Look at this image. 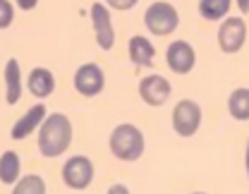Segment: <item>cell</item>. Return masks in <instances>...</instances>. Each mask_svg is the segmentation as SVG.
I'll list each match as a JSON object with an SVG mask.
<instances>
[{
    "instance_id": "6da1fadb",
    "label": "cell",
    "mask_w": 249,
    "mask_h": 194,
    "mask_svg": "<svg viewBox=\"0 0 249 194\" xmlns=\"http://www.w3.org/2000/svg\"><path fill=\"white\" fill-rule=\"evenodd\" d=\"M72 144V123L65 113H51L38 125V154L43 159H58Z\"/></svg>"
},
{
    "instance_id": "7a4b0ae2",
    "label": "cell",
    "mask_w": 249,
    "mask_h": 194,
    "mask_svg": "<svg viewBox=\"0 0 249 194\" xmlns=\"http://www.w3.org/2000/svg\"><path fill=\"white\" fill-rule=\"evenodd\" d=\"M108 146H110V154L118 161L132 163V161H139L144 156L146 139H144V132L137 127V125L123 123V125H118V127L110 132Z\"/></svg>"
},
{
    "instance_id": "3957f363",
    "label": "cell",
    "mask_w": 249,
    "mask_h": 194,
    "mask_svg": "<svg viewBox=\"0 0 249 194\" xmlns=\"http://www.w3.org/2000/svg\"><path fill=\"white\" fill-rule=\"evenodd\" d=\"M144 27L154 36H168L180 27V12L165 0H156L144 12Z\"/></svg>"
},
{
    "instance_id": "277c9868",
    "label": "cell",
    "mask_w": 249,
    "mask_h": 194,
    "mask_svg": "<svg viewBox=\"0 0 249 194\" xmlns=\"http://www.w3.org/2000/svg\"><path fill=\"white\" fill-rule=\"evenodd\" d=\"M201 106L192 98H182L175 103V110H173V129L180 134V137H194L199 127H201Z\"/></svg>"
},
{
    "instance_id": "5b68a950",
    "label": "cell",
    "mask_w": 249,
    "mask_h": 194,
    "mask_svg": "<svg viewBox=\"0 0 249 194\" xmlns=\"http://www.w3.org/2000/svg\"><path fill=\"white\" fill-rule=\"evenodd\" d=\"M247 41V22L245 17H223V24L218 29V46L223 53L235 55L242 51Z\"/></svg>"
},
{
    "instance_id": "8992f818",
    "label": "cell",
    "mask_w": 249,
    "mask_h": 194,
    "mask_svg": "<svg viewBox=\"0 0 249 194\" xmlns=\"http://www.w3.org/2000/svg\"><path fill=\"white\" fill-rule=\"evenodd\" d=\"M93 173L96 170H93L91 159H87V156H72L62 165V182L70 190L82 192V190H87L93 182Z\"/></svg>"
},
{
    "instance_id": "52a82bcc",
    "label": "cell",
    "mask_w": 249,
    "mask_h": 194,
    "mask_svg": "<svg viewBox=\"0 0 249 194\" xmlns=\"http://www.w3.org/2000/svg\"><path fill=\"white\" fill-rule=\"evenodd\" d=\"M72 84H74L77 94H82V96H87V98H93L106 89V72H103L101 65L87 63L74 72Z\"/></svg>"
},
{
    "instance_id": "ba28073f",
    "label": "cell",
    "mask_w": 249,
    "mask_h": 194,
    "mask_svg": "<svg viewBox=\"0 0 249 194\" xmlns=\"http://www.w3.org/2000/svg\"><path fill=\"white\" fill-rule=\"evenodd\" d=\"M89 12H91V27L98 48L101 51H113V46H115V27H113L110 10L103 2H93Z\"/></svg>"
},
{
    "instance_id": "9c48e42d",
    "label": "cell",
    "mask_w": 249,
    "mask_h": 194,
    "mask_svg": "<svg viewBox=\"0 0 249 194\" xmlns=\"http://www.w3.org/2000/svg\"><path fill=\"white\" fill-rule=\"evenodd\" d=\"M173 94V87L170 82L163 77V74H146L142 82H139V96L146 106L151 108H160L168 103V98Z\"/></svg>"
},
{
    "instance_id": "30bf717a",
    "label": "cell",
    "mask_w": 249,
    "mask_h": 194,
    "mask_svg": "<svg viewBox=\"0 0 249 194\" xmlns=\"http://www.w3.org/2000/svg\"><path fill=\"white\" fill-rule=\"evenodd\" d=\"M165 63L175 74H189L196 65V53L192 43L187 41H173L165 51Z\"/></svg>"
},
{
    "instance_id": "8fae6325",
    "label": "cell",
    "mask_w": 249,
    "mask_h": 194,
    "mask_svg": "<svg viewBox=\"0 0 249 194\" xmlns=\"http://www.w3.org/2000/svg\"><path fill=\"white\" fill-rule=\"evenodd\" d=\"M48 115V110H46V106L43 103H36V106H31L29 110L12 125V129H10V137L15 139V141H22V139H27L29 134H34L36 129H38V125L43 123V118Z\"/></svg>"
},
{
    "instance_id": "7c38bea8",
    "label": "cell",
    "mask_w": 249,
    "mask_h": 194,
    "mask_svg": "<svg viewBox=\"0 0 249 194\" xmlns=\"http://www.w3.org/2000/svg\"><path fill=\"white\" fill-rule=\"evenodd\" d=\"M27 89L34 98H48L55 91V74L48 67H34L27 77Z\"/></svg>"
},
{
    "instance_id": "4fadbf2b",
    "label": "cell",
    "mask_w": 249,
    "mask_h": 194,
    "mask_svg": "<svg viewBox=\"0 0 249 194\" xmlns=\"http://www.w3.org/2000/svg\"><path fill=\"white\" fill-rule=\"evenodd\" d=\"M2 79H5V101H7V106L19 103V98H22V67L17 63V58H10L5 63Z\"/></svg>"
},
{
    "instance_id": "5bb4252c",
    "label": "cell",
    "mask_w": 249,
    "mask_h": 194,
    "mask_svg": "<svg viewBox=\"0 0 249 194\" xmlns=\"http://www.w3.org/2000/svg\"><path fill=\"white\" fill-rule=\"evenodd\" d=\"M127 53H129V60L134 67H151L154 65L156 48L146 36H132L127 43Z\"/></svg>"
},
{
    "instance_id": "9a60e30c",
    "label": "cell",
    "mask_w": 249,
    "mask_h": 194,
    "mask_svg": "<svg viewBox=\"0 0 249 194\" xmlns=\"http://www.w3.org/2000/svg\"><path fill=\"white\" fill-rule=\"evenodd\" d=\"M22 173V159L17 151H2L0 156V182L2 185H15Z\"/></svg>"
},
{
    "instance_id": "2e32d148",
    "label": "cell",
    "mask_w": 249,
    "mask_h": 194,
    "mask_svg": "<svg viewBox=\"0 0 249 194\" xmlns=\"http://www.w3.org/2000/svg\"><path fill=\"white\" fill-rule=\"evenodd\" d=\"M228 110L235 120L245 123L249 120V89L247 87H240L235 89L230 96H228Z\"/></svg>"
},
{
    "instance_id": "e0dca14e",
    "label": "cell",
    "mask_w": 249,
    "mask_h": 194,
    "mask_svg": "<svg viewBox=\"0 0 249 194\" xmlns=\"http://www.w3.org/2000/svg\"><path fill=\"white\" fill-rule=\"evenodd\" d=\"M232 7V0H199V15L206 22H220L223 17H228Z\"/></svg>"
},
{
    "instance_id": "ac0fdd59",
    "label": "cell",
    "mask_w": 249,
    "mask_h": 194,
    "mask_svg": "<svg viewBox=\"0 0 249 194\" xmlns=\"http://www.w3.org/2000/svg\"><path fill=\"white\" fill-rule=\"evenodd\" d=\"M12 194H46V180L41 175H19L12 185Z\"/></svg>"
},
{
    "instance_id": "d6986e66",
    "label": "cell",
    "mask_w": 249,
    "mask_h": 194,
    "mask_svg": "<svg viewBox=\"0 0 249 194\" xmlns=\"http://www.w3.org/2000/svg\"><path fill=\"white\" fill-rule=\"evenodd\" d=\"M15 22V7L10 0H0V32L2 29H10Z\"/></svg>"
},
{
    "instance_id": "ffe728a7",
    "label": "cell",
    "mask_w": 249,
    "mask_h": 194,
    "mask_svg": "<svg viewBox=\"0 0 249 194\" xmlns=\"http://www.w3.org/2000/svg\"><path fill=\"white\" fill-rule=\"evenodd\" d=\"M137 2H139V0H106V7L118 10V12H127V10H132Z\"/></svg>"
},
{
    "instance_id": "44dd1931",
    "label": "cell",
    "mask_w": 249,
    "mask_h": 194,
    "mask_svg": "<svg viewBox=\"0 0 249 194\" xmlns=\"http://www.w3.org/2000/svg\"><path fill=\"white\" fill-rule=\"evenodd\" d=\"M15 2H17V7L24 10V12H29V10H34V7L38 5V0H15Z\"/></svg>"
},
{
    "instance_id": "7402d4cb",
    "label": "cell",
    "mask_w": 249,
    "mask_h": 194,
    "mask_svg": "<svg viewBox=\"0 0 249 194\" xmlns=\"http://www.w3.org/2000/svg\"><path fill=\"white\" fill-rule=\"evenodd\" d=\"M108 192L110 194H115V192H129V190H127V187H123V185H115V187H110V190H108Z\"/></svg>"
},
{
    "instance_id": "603a6c76",
    "label": "cell",
    "mask_w": 249,
    "mask_h": 194,
    "mask_svg": "<svg viewBox=\"0 0 249 194\" xmlns=\"http://www.w3.org/2000/svg\"><path fill=\"white\" fill-rule=\"evenodd\" d=\"M235 2H237L240 12H247V0H235Z\"/></svg>"
}]
</instances>
